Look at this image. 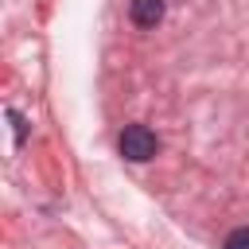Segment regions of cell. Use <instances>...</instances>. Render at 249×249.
<instances>
[{"mask_svg": "<svg viewBox=\"0 0 249 249\" xmlns=\"http://www.w3.org/2000/svg\"><path fill=\"white\" fill-rule=\"evenodd\" d=\"M8 117H12V124H16V140H23V132H27V128H23V117H19V113H8Z\"/></svg>", "mask_w": 249, "mask_h": 249, "instance_id": "obj_4", "label": "cell"}, {"mask_svg": "<svg viewBox=\"0 0 249 249\" xmlns=\"http://www.w3.org/2000/svg\"><path fill=\"white\" fill-rule=\"evenodd\" d=\"M128 16L136 27H156L163 19V0H132L128 4Z\"/></svg>", "mask_w": 249, "mask_h": 249, "instance_id": "obj_2", "label": "cell"}, {"mask_svg": "<svg viewBox=\"0 0 249 249\" xmlns=\"http://www.w3.org/2000/svg\"><path fill=\"white\" fill-rule=\"evenodd\" d=\"M226 249H249V226H241V230H233V233L226 237Z\"/></svg>", "mask_w": 249, "mask_h": 249, "instance_id": "obj_3", "label": "cell"}, {"mask_svg": "<svg viewBox=\"0 0 249 249\" xmlns=\"http://www.w3.org/2000/svg\"><path fill=\"white\" fill-rule=\"evenodd\" d=\"M156 148H160V140H156V132H152L148 124H128V128L121 132V156H124V160L144 163V160L156 156Z\"/></svg>", "mask_w": 249, "mask_h": 249, "instance_id": "obj_1", "label": "cell"}]
</instances>
